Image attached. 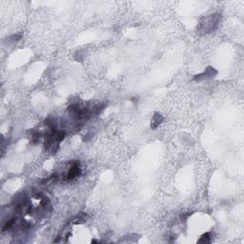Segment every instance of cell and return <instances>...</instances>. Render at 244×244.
<instances>
[{
	"instance_id": "6da1fadb",
	"label": "cell",
	"mask_w": 244,
	"mask_h": 244,
	"mask_svg": "<svg viewBox=\"0 0 244 244\" xmlns=\"http://www.w3.org/2000/svg\"><path fill=\"white\" fill-rule=\"evenodd\" d=\"M220 22V16L218 13L212 14L207 17H205L200 21L197 27V31L199 34H211L215 32L219 25Z\"/></svg>"
},
{
	"instance_id": "7a4b0ae2",
	"label": "cell",
	"mask_w": 244,
	"mask_h": 244,
	"mask_svg": "<svg viewBox=\"0 0 244 244\" xmlns=\"http://www.w3.org/2000/svg\"><path fill=\"white\" fill-rule=\"evenodd\" d=\"M80 173H81V170H80L78 162L74 161L71 164V167L69 168V170H68L66 174L64 175V178L66 180H73L75 177H79Z\"/></svg>"
},
{
	"instance_id": "3957f363",
	"label": "cell",
	"mask_w": 244,
	"mask_h": 244,
	"mask_svg": "<svg viewBox=\"0 0 244 244\" xmlns=\"http://www.w3.org/2000/svg\"><path fill=\"white\" fill-rule=\"evenodd\" d=\"M216 73H218V72H216V70L215 69V68L207 67L203 73L195 75L194 80L195 81H201V80H204V79H209V78H212V77L215 76Z\"/></svg>"
},
{
	"instance_id": "277c9868",
	"label": "cell",
	"mask_w": 244,
	"mask_h": 244,
	"mask_svg": "<svg viewBox=\"0 0 244 244\" xmlns=\"http://www.w3.org/2000/svg\"><path fill=\"white\" fill-rule=\"evenodd\" d=\"M163 120H164V117H163V115L161 114H159V113H156V114L153 115L152 119H151V128L153 130L156 129V128L162 123Z\"/></svg>"
},
{
	"instance_id": "5b68a950",
	"label": "cell",
	"mask_w": 244,
	"mask_h": 244,
	"mask_svg": "<svg viewBox=\"0 0 244 244\" xmlns=\"http://www.w3.org/2000/svg\"><path fill=\"white\" fill-rule=\"evenodd\" d=\"M210 236H211L210 233L203 234L197 242L198 243H210L211 242V237Z\"/></svg>"
},
{
	"instance_id": "8992f818",
	"label": "cell",
	"mask_w": 244,
	"mask_h": 244,
	"mask_svg": "<svg viewBox=\"0 0 244 244\" xmlns=\"http://www.w3.org/2000/svg\"><path fill=\"white\" fill-rule=\"evenodd\" d=\"M31 139H32V143H36V142L39 140V133H38L37 131H32Z\"/></svg>"
},
{
	"instance_id": "52a82bcc",
	"label": "cell",
	"mask_w": 244,
	"mask_h": 244,
	"mask_svg": "<svg viewBox=\"0 0 244 244\" xmlns=\"http://www.w3.org/2000/svg\"><path fill=\"white\" fill-rule=\"evenodd\" d=\"M85 220H86V215L85 214H81V215H79L75 219H74L73 223L74 224H79V223L85 222Z\"/></svg>"
},
{
	"instance_id": "ba28073f",
	"label": "cell",
	"mask_w": 244,
	"mask_h": 244,
	"mask_svg": "<svg viewBox=\"0 0 244 244\" xmlns=\"http://www.w3.org/2000/svg\"><path fill=\"white\" fill-rule=\"evenodd\" d=\"M20 38H21V34H13L9 38V40L11 41V42H16V41H18Z\"/></svg>"
},
{
	"instance_id": "9c48e42d",
	"label": "cell",
	"mask_w": 244,
	"mask_h": 244,
	"mask_svg": "<svg viewBox=\"0 0 244 244\" xmlns=\"http://www.w3.org/2000/svg\"><path fill=\"white\" fill-rule=\"evenodd\" d=\"M92 243H97V240H93V241H92Z\"/></svg>"
}]
</instances>
